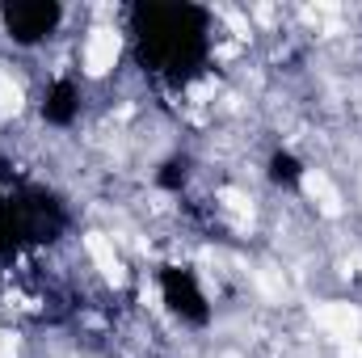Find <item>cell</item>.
I'll list each match as a JSON object with an SVG mask.
<instances>
[{"label":"cell","instance_id":"cell-3","mask_svg":"<svg viewBox=\"0 0 362 358\" xmlns=\"http://www.w3.org/2000/svg\"><path fill=\"white\" fill-rule=\"evenodd\" d=\"M0 17L17 42H38L59 25V4H4Z\"/></svg>","mask_w":362,"mask_h":358},{"label":"cell","instance_id":"cell-5","mask_svg":"<svg viewBox=\"0 0 362 358\" xmlns=\"http://www.w3.org/2000/svg\"><path fill=\"white\" fill-rule=\"evenodd\" d=\"M270 178L278 181V185H295V181H299V161L278 152V156L270 161Z\"/></svg>","mask_w":362,"mask_h":358},{"label":"cell","instance_id":"cell-4","mask_svg":"<svg viewBox=\"0 0 362 358\" xmlns=\"http://www.w3.org/2000/svg\"><path fill=\"white\" fill-rule=\"evenodd\" d=\"M76 114H81V89L72 81H55L42 97V118L55 122V127H68Z\"/></svg>","mask_w":362,"mask_h":358},{"label":"cell","instance_id":"cell-2","mask_svg":"<svg viewBox=\"0 0 362 358\" xmlns=\"http://www.w3.org/2000/svg\"><path fill=\"white\" fill-rule=\"evenodd\" d=\"M160 291H165V304L177 312L181 321H189V325H202L206 316H211V308H206V295L198 291V282H194V274L181 266H169L160 274Z\"/></svg>","mask_w":362,"mask_h":358},{"label":"cell","instance_id":"cell-1","mask_svg":"<svg viewBox=\"0 0 362 358\" xmlns=\"http://www.w3.org/2000/svg\"><path fill=\"white\" fill-rule=\"evenodd\" d=\"M139 59L152 72L185 76L206 55V13L194 4H139L131 13Z\"/></svg>","mask_w":362,"mask_h":358}]
</instances>
